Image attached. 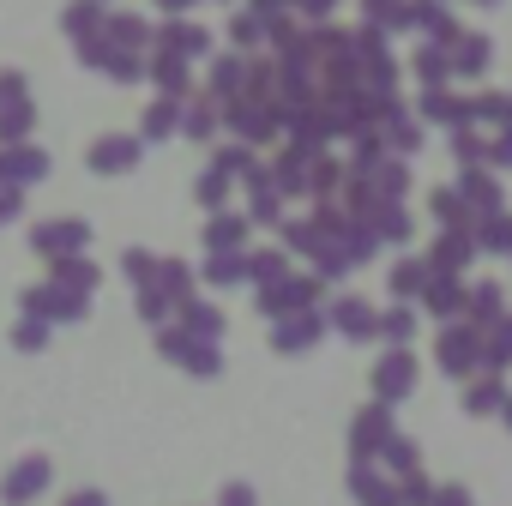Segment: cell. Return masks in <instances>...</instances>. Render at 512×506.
Here are the masks:
<instances>
[{
  "instance_id": "6da1fadb",
  "label": "cell",
  "mask_w": 512,
  "mask_h": 506,
  "mask_svg": "<svg viewBox=\"0 0 512 506\" xmlns=\"http://www.w3.org/2000/svg\"><path fill=\"white\" fill-rule=\"evenodd\" d=\"M43 470H49L43 458H25V464H19V470L7 476V500H13V506H19V500H31V494L43 488Z\"/></svg>"
}]
</instances>
